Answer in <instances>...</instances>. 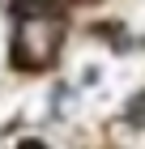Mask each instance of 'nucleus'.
<instances>
[{
  "mask_svg": "<svg viewBox=\"0 0 145 149\" xmlns=\"http://www.w3.org/2000/svg\"><path fill=\"white\" fill-rule=\"evenodd\" d=\"M60 38H64V22H60L56 9L26 13L22 22H17V64H26V68L47 64V60L56 56Z\"/></svg>",
  "mask_w": 145,
  "mask_h": 149,
  "instance_id": "f257e3e1",
  "label": "nucleus"
}]
</instances>
